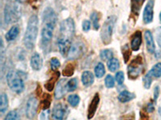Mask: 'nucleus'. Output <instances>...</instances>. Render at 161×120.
I'll return each instance as SVG.
<instances>
[{"mask_svg":"<svg viewBox=\"0 0 161 120\" xmlns=\"http://www.w3.org/2000/svg\"><path fill=\"white\" fill-rule=\"evenodd\" d=\"M150 72L152 75L155 78H158L161 77V62L155 64L150 70Z\"/></svg>","mask_w":161,"mask_h":120,"instance_id":"27","label":"nucleus"},{"mask_svg":"<svg viewBox=\"0 0 161 120\" xmlns=\"http://www.w3.org/2000/svg\"><path fill=\"white\" fill-rule=\"evenodd\" d=\"M22 8L19 2H8L4 8V21L6 24L17 22L21 17Z\"/></svg>","mask_w":161,"mask_h":120,"instance_id":"3","label":"nucleus"},{"mask_svg":"<svg viewBox=\"0 0 161 120\" xmlns=\"http://www.w3.org/2000/svg\"><path fill=\"white\" fill-rule=\"evenodd\" d=\"M143 57L138 55L128 66V77L131 79H136L143 71Z\"/></svg>","mask_w":161,"mask_h":120,"instance_id":"6","label":"nucleus"},{"mask_svg":"<svg viewBox=\"0 0 161 120\" xmlns=\"http://www.w3.org/2000/svg\"><path fill=\"white\" fill-rule=\"evenodd\" d=\"M154 6H155V2L151 0V1L147 2L144 10H143V20L145 24L151 23L153 20Z\"/></svg>","mask_w":161,"mask_h":120,"instance_id":"11","label":"nucleus"},{"mask_svg":"<svg viewBox=\"0 0 161 120\" xmlns=\"http://www.w3.org/2000/svg\"><path fill=\"white\" fill-rule=\"evenodd\" d=\"M159 92H160V90H159V86H156L155 89H154V100H155V102L157 101V98L159 95Z\"/></svg>","mask_w":161,"mask_h":120,"instance_id":"41","label":"nucleus"},{"mask_svg":"<svg viewBox=\"0 0 161 120\" xmlns=\"http://www.w3.org/2000/svg\"><path fill=\"white\" fill-rule=\"evenodd\" d=\"M50 65H51V68L53 71H57L60 66V62L57 58H52L50 60Z\"/></svg>","mask_w":161,"mask_h":120,"instance_id":"37","label":"nucleus"},{"mask_svg":"<svg viewBox=\"0 0 161 120\" xmlns=\"http://www.w3.org/2000/svg\"><path fill=\"white\" fill-rule=\"evenodd\" d=\"M127 120H130V119H127Z\"/></svg>","mask_w":161,"mask_h":120,"instance_id":"45","label":"nucleus"},{"mask_svg":"<svg viewBox=\"0 0 161 120\" xmlns=\"http://www.w3.org/2000/svg\"><path fill=\"white\" fill-rule=\"evenodd\" d=\"M60 36L62 38L72 39L75 34V23L73 18H69L63 20L60 24Z\"/></svg>","mask_w":161,"mask_h":120,"instance_id":"5","label":"nucleus"},{"mask_svg":"<svg viewBox=\"0 0 161 120\" xmlns=\"http://www.w3.org/2000/svg\"><path fill=\"white\" fill-rule=\"evenodd\" d=\"M152 75L151 74V72H147L145 75V76L143 78V86L146 89H149L151 88V85H152Z\"/></svg>","mask_w":161,"mask_h":120,"instance_id":"32","label":"nucleus"},{"mask_svg":"<svg viewBox=\"0 0 161 120\" xmlns=\"http://www.w3.org/2000/svg\"><path fill=\"white\" fill-rule=\"evenodd\" d=\"M81 82L85 87H90L94 82V75L92 72L86 71L81 75Z\"/></svg>","mask_w":161,"mask_h":120,"instance_id":"19","label":"nucleus"},{"mask_svg":"<svg viewBox=\"0 0 161 120\" xmlns=\"http://www.w3.org/2000/svg\"><path fill=\"white\" fill-rule=\"evenodd\" d=\"M4 120H20V115L18 111L14 110L8 113L4 118Z\"/></svg>","mask_w":161,"mask_h":120,"instance_id":"34","label":"nucleus"},{"mask_svg":"<svg viewBox=\"0 0 161 120\" xmlns=\"http://www.w3.org/2000/svg\"><path fill=\"white\" fill-rule=\"evenodd\" d=\"M90 19H91L92 22H93V28L94 30H98L100 28V24H99V19H100V16L97 12H93L90 15Z\"/></svg>","mask_w":161,"mask_h":120,"instance_id":"28","label":"nucleus"},{"mask_svg":"<svg viewBox=\"0 0 161 120\" xmlns=\"http://www.w3.org/2000/svg\"><path fill=\"white\" fill-rule=\"evenodd\" d=\"M19 34V28L18 26H13L11 28V29L7 32L5 38L8 42H11L18 37Z\"/></svg>","mask_w":161,"mask_h":120,"instance_id":"21","label":"nucleus"},{"mask_svg":"<svg viewBox=\"0 0 161 120\" xmlns=\"http://www.w3.org/2000/svg\"><path fill=\"white\" fill-rule=\"evenodd\" d=\"M136 98V95L134 93L130 92L128 91H123L120 93L118 96V99L119 102L125 103V102H128L131 101L132 99Z\"/></svg>","mask_w":161,"mask_h":120,"instance_id":"20","label":"nucleus"},{"mask_svg":"<svg viewBox=\"0 0 161 120\" xmlns=\"http://www.w3.org/2000/svg\"><path fill=\"white\" fill-rule=\"evenodd\" d=\"M67 91V81L65 78H62L60 79L58 82L57 83V87H56L55 90V98L57 99H60L64 97L65 95V93Z\"/></svg>","mask_w":161,"mask_h":120,"instance_id":"14","label":"nucleus"},{"mask_svg":"<svg viewBox=\"0 0 161 120\" xmlns=\"http://www.w3.org/2000/svg\"><path fill=\"white\" fill-rule=\"evenodd\" d=\"M53 30L54 28L49 25H44L41 31V42L44 45L49 43L53 39Z\"/></svg>","mask_w":161,"mask_h":120,"instance_id":"12","label":"nucleus"},{"mask_svg":"<svg viewBox=\"0 0 161 120\" xmlns=\"http://www.w3.org/2000/svg\"><path fill=\"white\" fill-rule=\"evenodd\" d=\"M30 65L31 68L34 71H40L42 68L43 66V59L38 53H34L31 57L30 60Z\"/></svg>","mask_w":161,"mask_h":120,"instance_id":"17","label":"nucleus"},{"mask_svg":"<svg viewBox=\"0 0 161 120\" xmlns=\"http://www.w3.org/2000/svg\"><path fill=\"white\" fill-rule=\"evenodd\" d=\"M8 98L7 94L5 93H2L0 95V112L1 114H3L7 111L8 108Z\"/></svg>","mask_w":161,"mask_h":120,"instance_id":"23","label":"nucleus"},{"mask_svg":"<svg viewBox=\"0 0 161 120\" xmlns=\"http://www.w3.org/2000/svg\"><path fill=\"white\" fill-rule=\"evenodd\" d=\"M159 19H160V22H161V12L160 14H159Z\"/></svg>","mask_w":161,"mask_h":120,"instance_id":"44","label":"nucleus"},{"mask_svg":"<svg viewBox=\"0 0 161 120\" xmlns=\"http://www.w3.org/2000/svg\"><path fill=\"white\" fill-rule=\"evenodd\" d=\"M144 38L146 42L147 50L151 54H153L156 51V45L154 41V37L150 31H146L144 32Z\"/></svg>","mask_w":161,"mask_h":120,"instance_id":"16","label":"nucleus"},{"mask_svg":"<svg viewBox=\"0 0 161 120\" xmlns=\"http://www.w3.org/2000/svg\"><path fill=\"white\" fill-rule=\"evenodd\" d=\"M78 86V80L77 78H73L67 82V91H74Z\"/></svg>","mask_w":161,"mask_h":120,"instance_id":"29","label":"nucleus"},{"mask_svg":"<svg viewBox=\"0 0 161 120\" xmlns=\"http://www.w3.org/2000/svg\"><path fill=\"white\" fill-rule=\"evenodd\" d=\"M91 27V23L89 20H84L82 22V30L84 31H89Z\"/></svg>","mask_w":161,"mask_h":120,"instance_id":"40","label":"nucleus"},{"mask_svg":"<svg viewBox=\"0 0 161 120\" xmlns=\"http://www.w3.org/2000/svg\"><path fill=\"white\" fill-rule=\"evenodd\" d=\"M141 44H142V33L138 31L135 32V34L131 37V41H130L131 49L134 51H139Z\"/></svg>","mask_w":161,"mask_h":120,"instance_id":"18","label":"nucleus"},{"mask_svg":"<svg viewBox=\"0 0 161 120\" xmlns=\"http://www.w3.org/2000/svg\"><path fill=\"white\" fill-rule=\"evenodd\" d=\"M143 3V1H132L131 2V14L132 15H136L138 17L139 15L140 8L142 7Z\"/></svg>","mask_w":161,"mask_h":120,"instance_id":"26","label":"nucleus"},{"mask_svg":"<svg viewBox=\"0 0 161 120\" xmlns=\"http://www.w3.org/2000/svg\"><path fill=\"white\" fill-rule=\"evenodd\" d=\"M155 38H156L158 46L161 48V27L156 28V31H155Z\"/></svg>","mask_w":161,"mask_h":120,"instance_id":"38","label":"nucleus"},{"mask_svg":"<svg viewBox=\"0 0 161 120\" xmlns=\"http://www.w3.org/2000/svg\"><path fill=\"white\" fill-rule=\"evenodd\" d=\"M100 58L104 61H109L111 58H113V52L111 50L105 49L101 51L100 52Z\"/></svg>","mask_w":161,"mask_h":120,"instance_id":"31","label":"nucleus"},{"mask_svg":"<svg viewBox=\"0 0 161 120\" xmlns=\"http://www.w3.org/2000/svg\"><path fill=\"white\" fill-rule=\"evenodd\" d=\"M74 70H75V68H74L73 64H67L65 66V68H64V70H63L62 75L64 77H71L73 75V73H74Z\"/></svg>","mask_w":161,"mask_h":120,"instance_id":"30","label":"nucleus"},{"mask_svg":"<svg viewBox=\"0 0 161 120\" xmlns=\"http://www.w3.org/2000/svg\"><path fill=\"white\" fill-rule=\"evenodd\" d=\"M50 103H51V100L49 99V98H45V100L44 101V103H43V109L47 110L50 107Z\"/></svg>","mask_w":161,"mask_h":120,"instance_id":"42","label":"nucleus"},{"mask_svg":"<svg viewBox=\"0 0 161 120\" xmlns=\"http://www.w3.org/2000/svg\"><path fill=\"white\" fill-rule=\"evenodd\" d=\"M116 22H117V17L114 15H111L107 18V19L105 21L104 24H103L100 36L102 38V42L105 45H108L111 42L114 28Z\"/></svg>","mask_w":161,"mask_h":120,"instance_id":"4","label":"nucleus"},{"mask_svg":"<svg viewBox=\"0 0 161 120\" xmlns=\"http://www.w3.org/2000/svg\"><path fill=\"white\" fill-rule=\"evenodd\" d=\"M69 103L71 105V107H73L75 108L80 102V97L77 95H70L68 97V99H67Z\"/></svg>","mask_w":161,"mask_h":120,"instance_id":"33","label":"nucleus"},{"mask_svg":"<svg viewBox=\"0 0 161 120\" xmlns=\"http://www.w3.org/2000/svg\"><path fill=\"white\" fill-rule=\"evenodd\" d=\"M43 21L44 25H49L55 28L57 22V16L54 10L50 7L46 8L43 11Z\"/></svg>","mask_w":161,"mask_h":120,"instance_id":"8","label":"nucleus"},{"mask_svg":"<svg viewBox=\"0 0 161 120\" xmlns=\"http://www.w3.org/2000/svg\"><path fill=\"white\" fill-rule=\"evenodd\" d=\"M99 102H100V98H99V95L97 93L93 96V99L91 100V102H90V105H89L88 114H87L88 119H91L94 116L96 111H97V107H98Z\"/></svg>","mask_w":161,"mask_h":120,"instance_id":"15","label":"nucleus"},{"mask_svg":"<svg viewBox=\"0 0 161 120\" xmlns=\"http://www.w3.org/2000/svg\"><path fill=\"white\" fill-rule=\"evenodd\" d=\"M122 51H123V58H124V61L125 62H127V61L129 60L130 58V55H131V52H130V50L129 48L128 45L126 44V45L122 48Z\"/></svg>","mask_w":161,"mask_h":120,"instance_id":"35","label":"nucleus"},{"mask_svg":"<svg viewBox=\"0 0 161 120\" xmlns=\"http://www.w3.org/2000/svg\"><path fill=\"white\" fill-rule=\"evenodd\" d=\"M59 76H60V72H59V71H56L55 74L53 75V76L51 77V78L48 80V82H46L45 85H44V87H45V88L47 89V91H53V88H54V86L57 83Z\"/></svg>","mask_w":161,"mask_h":120,"instance_id":"22","label":"nucleus"},{"mask_svg":"<svg viewBox=\"0 0 161 120\" xmlns=\"http://www.w3.org/2000/svg\"><path fill=\"white\" fill-rule=\"evenodd\" d=\"M154 110H155V108H154L153 103L149 102V103L147 104V111L148 113H150V112H152Z\"/></svg>","mask_w":161,"mask_h":120,"instance_id":"43","label":"nucleus"},{"mask_svg":"<svg viewBox=\"0 0 161 120\" xmlns=\"http://www.w3.org/2000/svg\"><path fill=\"white\" fill-rule=\"evenodd\" d=\"M107 67H108L109 70L112 72H115L116 71H118L120 67V63H119V61L118 58H113L110 60H109L107 62Z\"/></svg>","mask_w":161,"mask_h":120,"instance_id":"24","label":"nucleus"},{"mask_svg":"<svg viewBox=\"0 0 161 120\" xmlns=\"http://www.w3.org/2000/svg\"><path fill=\"white\" fill-rule=\"evenodd\" d=\"M115 79L119 85H122L123 83V82H124V74H123V71H118L116 73Z\"/></svg>","mask_w":161,"mask_h":120,"instance_id":"39","label":"nucleus"},{"mask_svg":"<svg viewBox=\"0 0 161 120\" xmlns=\"http://www.w3.org/2000/svg\"><path fill=\"white\" fill-rule=\"evenodd\" d=\"M68 113L67 107L61 103H58L54 106L52 112V117L53 120H64Z\"/></svg>","mask_w":161,"mask_h":120,"instance_id":"10","label":"nucleus"},{"mask_svg":"<svg viewBox=\"0 0 161 120\" xmlns=\"http://www.w3.org/2000/svg\"><path fill=\"white\" fill-rule=\"evenodd\" d=\"M38 108V100L35 97H31L26 104V115L29 119L36 116Z\"/></svg>","mask_w":161,"mask_h":120,"instance_id":"9","label":"nucleus"},{"mask_svg":"<svg viewBox=\"0 0 161 120\" xmlns=\"http://www.w3.org/2000/svg\"><path fill=\"white\" fill-rule=\"evenodd\" d=\"M27 78V74L22 71H10L7 75V82L13 92L19 94L24 90V79Z\"/></svg>","mask_w":161,"mask_h":120,"instance_id":"2","label":"nucleus"},{"mask_svg":"<svg viewBox=\"0 0 161 120\" xmlns=\"http://www.w3.org/2000/svg\"><path fill=\"white\" fill-rule=\"evenodd\" d=\"M39 31V18L36 15H31L28 19V26L24 37V46L31 50L35 47Z\"/></svg>","mask_w":161,"mask_h":120,"instance_id":"1","label":"nucleus"},{"mask_svg":"<svg viewBox=\"0 0 161 120\" xmlns=\"http://www.w3.org/2000/svg\"><path fill=\"white\" fill-rule=\"evenodd\" d=\"M106 73V69H105V66L103 62H98L94 68V74L97 78H100L103 77V75Z\"/></svg>","mask_w":161,"mask_h":120,"instance_id":"25","label":"nucleus"},{"mask_svg":"<svg viewBox=\"0 0 161 120\" xmlns=\"http://www.w3.org/2000/svg\"><path fill=\"white\" fill-rule=\"evenodd\" d=\"M57 44H58V48L60 54L62 55H68L69 51L72 46L71 39L59 37L58 39H57Z\"/></svg>","mask_w":161,"mask_h":120,"instance_id":"13","label":"nucleus"},{"mask_svg":"<svg viewBox=\"0 0 161 120\" xmlns=\"http://www.w3.org/2000/svg\"><path fill=\"white\" fill-rule=\"evenodd\" d=\"M86 51V47L84 42L78 41L72 44L71 48L69 51L67 58L69 60L78 59L84 55Z\"/></svg>","mask_w":161,"mask_h":120,"instance_id":"7","label":"nucleus"},{"mask_svg":"<svg viewBox=\"0 0 161 120\" xmlns=\"http://www.w3.org/2000/svg\"><path fill=\"white\" fill-rule=\"evenodd\" d=\"M105 85L107 88H113L114 87V79L113 76L108 75L105 78Z\"/></svg>","mask_w":161,"mask_h":120,"instance_id":"36","label":"nucleus"}]
</instances>
